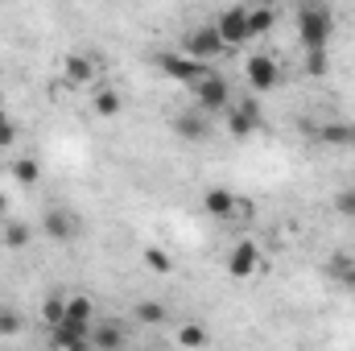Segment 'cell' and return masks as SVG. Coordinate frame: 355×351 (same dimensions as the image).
<instances>
[{"label":"cell","mask_w":355,"mask_h":351,"mask_svg":"<svg viewBox=\"0 0 355 351\" xmlns=\"http://www.w3.org/2000/svg\"><path fill=\"white\" fill-rule=\"evenodd\" d=\"M335 33V12L327 4H302L297 8V37H302V50H327Z\"/></svg>","instance_id":"6da1fadb"},{"label":"cell","mask_w":355,"mask_h":351,"mask_svg":"<svg viewBox=\"0 0 355 351\" xmlns=\"http://www.w3.org/2000/svg\"><path fill=\"white\" fill-rule=\"evenodd\" d=\"M190 91H194V108H198V112H207V116H215V112L232 108V83H227L215 67H211V71H207V75H202Z\"/></svg>","instance_id":"7a4b0ae2"},{"label":"cell","mask_w":355,"mask_h":351,"mask_svg":"<svg viewBox=\"0 0 355 351\" xmlns=\"http://www.w3.org/2000/svg\"><path fill=\"white\" fill-rule=\"evenodd\" d=\"M182 46H186V58H194V62H202V67H211L215 58L227 54V46L219 42L215 25H198V29H190V33L182 37Z\"/></svg>","instance_id":"3957f363"},{"label":"cell","mask_w":355,"mask_h":351,"mask_svg":"<svg viewBox=\"0 0 355 351\" xmlns=\"http://www.w3.org/2000/svg\"><path fill=\"white\" fill-rule=\"evenodd\" d=\"M157 71L166 75V79H174V83H186V87H194L211 67H202V62H194V58H186V54H174V50H162L157 58Z\"/></svg>","instance_id":"277c9868"},{"label":"cell","mask_w":355,"mask_h":351,"mask_svg":"<svg viewBox=\"0 0 355 351\" xmlns=\"http://www.w3.org/2000/svg\"><path fill=\"white\" fill-rule=\"evenodd\" d=\"M215 33H219V42H223L227 50L252 42V37H248V4H232V8H223V12L215 17Z\"/></svg>","instance_id":"5b68a950"},{"label":"cell","mask_w":355,"mask_h":351,"mask_svg":"<svg viewBox=\"0 0 355 351\" xmlns=\"http://www.w3.org/2000/svg\"><path fill=\"white\" fill-rule=\"evenodd\" d=\"M244 79L252 83V91H277L281 83V67H277V58H268V54H252V58H244Z\"/></svg>","instance_id":"8992f818"},{"label":"cell","mask_w":355,"mask_h":351,"mask_svg":"<svg viewBox=\"0 0 355 351\" xmlns=\"http://www.w3.org/2000/svg\"><path fill=\"white\" fill-rule=\"evenodd\" d=\"M42 232H46L50 240L67 244V240H79V236H83V219H79L75 211H67V207H54V211H46Z\"/></svg>","instance_id":"52a82bcc"},{"label":"cell","mask_w":355,"mask_h":351,"mask_svg":"<svg viewBox=\"0 0 355 351\" xmlns=\"http://www.w3.org/2000/svg\"><path fill=\"white\" fill-rule=\"evenodd\" d=\"M227 132H232L236 141L261 132V108H257V99H240V103L227 108Z\"/></svg>","instance_id":"ba28073f"},{"label":"cell","mask_w":355,"mask_h":351,"mask_svg":"<svg viewBox=\"0 0 355 351\" xmlns=\"http://www.w3.org/2000/svg\"><path fill=\"white\" fill-rule=\"evenodd\" d=\"M174 132L182 137V141H207V137H211V116L198 112V108L178 112L174 116Z\"/></svg>","instance_id":"9c48e42d"},{"label":"cell","mask_w":355,"mask_h":351,"mask_svg":"<svg viewBox=\"0 0 355 351\" xmlns=\"http://www.w3.org/2000/svg\"><path fill=\"white\" fill-rule=\"evenodd\" d=\"M261 268V248L252 244V240H240L232 252H227V273L232 277H252Z\"/></svg>","instance_id":"30bf717a"},{"label":"cell","mask_w":355,"mask_h":351,"mask_svg":"<svg viewBox=\"0 0 355 351\" xmlns=\"http://www.w3.org/2000/svg\"><path fill=\"white\" fill-rule=\"evenodd\" d=\"M236 198H240V194H232L227 186H207V190H202V211L215 215V219H232Z\"/></svg>","instance_id":"8fae6325"},{"label":"cell","mask_w":355,"mask_h":351,"mask_svg":"<svg viewBox=\"0 0 355 351\" xmlns=\"http://www.w3.org/2000/svg\"><path fill=\"white\" fill-rule=\"evenodd\" d=\"M91 331L95 327H83V323H58L50 331V343L58 351H71V348H79V343H91Z\"/></svg>","instance_id":"7c38bea8"},{"label":"cell","mask_w":355,"mask_h":351,"mask_svg":"<svg viewBox=\"0 0 355 351\" xmlns=\"http://www.w3.org/2000/svg\"><path fill=\"white\" fill-rule=\"evenodd\" d=\"M62 75H67L71 87H87L91 79H95V62H91L87 54H67L62 58Z\"/></svg>","instance_id":"4fadbf2b"},{"label":"cell","mask_w":355,"mask_h":351,"mask_svg":"<svg viewBox=\"0 0 355 351\" xmlns=\"http://www.w3.org/2000/svg\"><path fill=\"white\" fill-rule=\"evenodd\" d=\"M124 343H128V335H124L120 323H103V327L91 331V348L95 351H124Z\"/></svg>","instance_id":"5bb4252c"},{"label":"cell","mask_w":355,"mask_h":351,"mask_svg":"<svg viewBox=\"0 0 355 351\" xmlns=\"http://www.w3.org/2000/svg\"><path fill=\"white\" fill-rule=\"evenodd\" d=\"M178 343L190 348V351H198V348L211 343V331H207L202 323H182V327H178Z\"/></svg>","instance_id":"9a60e30c"},{"label":"cell","mask_w":355,"mask_h":351,"mask_svg":"<svg viewBox=\"0 0 355 351\" xmlns=\"http://www.w3.org/2000/svg\"><path fill=\"white\" fill-rule=\"evenodd\" d=\"M277 25V12L268 8V4H257V8H248V37H261Z\"/></svg>","instance_id":"2e32d148"},{"label":"cell","mask_w":355,"mask_h":351,"mask_svg":"<svg viewBox=\"0 0 355 351\" xmlns=\"http://www.w3.org/2000/svg\"><path fill=\"white\" fill-rule=\"evenodd\" d=\"M91 314H95L91 298H83V293L67 298V323H83V327H91Z\"/></svg>","instance_id":"e0dca14e"},{"label":"cell","mask_w":355,"mask_h":351,"mask_svg":"<svg viewBox=\"0 0 355 351\" xmlns=\"http://www.w3.org/2000/svg\"><path fill=\"white\" fill-rule=\"evenodd\" d=\"M42 318H46V327H50V331H54L58 323H67V298H58V293H54V298H46V302H42Z\"/></svg>","instance_id":"ac0fdd59"},{"label":"cell","mask_w":355,"mask_h":351,"mask_svg":"<svg viewBox=\"0 0 355 351\" xmlns=\"http://www.w3.org/2000/svg\"><path fill=\"white\" fill-rule=\"evenodd\" d=\"M21 331H25V318L12 306H0V339H17Z\"/></svg>","instance_id":"d6986e66"},{"label":"cell","mask_w":355,"mask_h":351,"mask_svg":"<svg viewBox=\"0 0 355 351\" xmlns=\"http://www.w3.org/2000/svg\"><path fill=\"white\" fill-rule=\"evenodd\" d=\"M12 178H17L21 186H37V178H42V166H37L33 157H17V162H12Z\"/></svg>","instance_id":"ffe728a7"},{"label":"cell","mask_w":355,"mask_h":351,"mask_svg":"<svg viewBox=\"0 0 355 351\" xmlns=\"http://www.w3.org/2000/svg\"><path fill=\"white\" fill-rule=\"evenodd\" d=\"M331 277H335V281H343V285H347V289H355V261L352 257H331Z\"/></svg>","instance_id":"44dd1931"},{"label":"cell","mask_w":355,"mask_h":351,"mask_svg":"<svg viewBox=\"0 0 355 351\" xmlns=\"http://www.w3.org/2000/svg\"><path fill=\"white\" fill-rule=\"evenodd\" d=\"M95 112H99V116H116V112H120V91L99 87L95 91Z\"/></svg>","instance_id":"7402d4cb"},{"label":"cell","mask_w":355,"mask_h":351,"mask_svg":"<svg viewBox=\"0 0 355 351\" xmlns=\"http://www.w3.org/2000/svg\"><path fill=\"white\" fill-rule=\"evenodd\" d=\"M132 314H137V323H145V327H157V323H166V306H162V302H141Z\"/></svg>","instance_id":"603a6c76"},{"label":"cell","mask_w":355,"mask_h":351,"mask_svg":"<svg viewBox=\"0 0 355 351\" xmlns=\"http://www.w3.org/2000/svg\"><path fill=\"white\" fill-rule=\"evenodd\" d=\"M318 137H322L327 145H347V141H352V124H339V120H335V124H322Z\"/></svg>","instance_id":"cb8c5ba5"},{"label":"cell","mask_w":355,"mask_h":351,"mask_svg":"<svg viewBox=\"0 0 355 351\" xmlns=\"http://www.w3.org/2000/svg\"><path fill=\"white\" fill-rule=\"evenodd\" d=\"M29 236H33V232H29V223H21V219H12V223L4 228V244H8V248H25Z\"/></svg>","instance_id":"d4e9b609"},{"label":"cell","mask_w":355,"mask_h":351,"mask_svg":"<svg viewBox=\"0 0 355 351\" xmlns=\"http://www.w3.org/2000/svg\"><path fill=\"white\" fill-rule=\"evenodd\" d=\"M141 261H145L149 273H170V268H174L170 252H162V248H145V252H141Z\"/></svg>","instance_id":"484cf974"},{"label":"cell","mask_w":355,"mask_h":351,"mask_svg":"<svg viewBox=\"0 0 355 351\" xmlns=\"http://www.w3.org/2000/svg\"><path fill=\"white\" fill-rule=\"evenodd\" d=\"M327 71H331V58H327V50H306V75L322 79Z\"/></svg>","instance_id":"4316f807"},{"label":"cell","mask_w":355,"mask_h":351,"mask_svg":"<svg viewBox=\"0 0 355 351\" xmlns=\"http://www.w3.org/2000/svg\"><path fill=\"white\" fill-rule=\"evenodd\" d=\"M335 211H339L343 219H355V186H347V190L335 194Z\"/></svg>","instance_id":"83f0119b"},{"label":"cell","mask_w":355,"mask_h":351,"mask_svg":"<svg viewBox=\"0 0 355 351\" xmlns=\"http://www.w3.org/2000/svg\"><path fill=\"white\" fill-rule=\"evenodd\" d=\"M12 137H17V124L8 120V112H0V149H8Z\"/></svg>","instance_id":"f1b7e54d"},{"label":"cell","mask_w":355,"mask_h":351,"mask_svg":"<svg viewBox=\"0 0 355 351\" xmlns=\"http://www.w3.org/2000/svg\"><path fill=\"white\" fill-rule=\"evenodd\" d=\"M4 207H8V198H4V190H0V215H4Z\"/></svg>","instance_id":"f546056e"},{"label":"cell","mask_w":355,"mask_h":351,"mask_svg":"<svg viewBox=\"0 0 355 351\" xmlns=\"http://www.w3.org/2000/svg\"><path fill=\"white\" fill-rule=\"evenodd\" d=\"M71 351H95V348H91V343H79V348H71Z\"/></svg>","instance_id":"4dcf8cb0"},{"label":"cell","mask_w":355,"mask_h":351,"mask_svg":"<svg viewBox=\"0 0 355 351\" xmlns=\"http://www.w3.org/2000/svg\"><path fill=\"white\" fill-rule=\"evenodd\" d=\"M352 145H355V124H352Z\"/></svg>","instance_id":"1f68e13d"},{"label":"cell","mask_w":355,"mask_h":351,"mask_svg":"<svg viewBox=\"0 0 355 351\" xmlns=\"http://www.w3.org/2000/svg\"><path fill=\"white\" fill-rule=\"evenodd\" d=\"M0 112H4V95H0Z\"/></svg>","instance_id":"d6a6232c"}]
</instances>
